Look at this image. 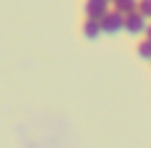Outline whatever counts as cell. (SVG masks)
<instances>
[{
    "mask_svg": "<svg viewBox=\"0 0 151 148\" xmlns=\"http://www.w3.org/2000/svg\"><path fill=\"white\" fill-rule=\"evenodd\" d=\"M108 5H111L108 0H86L83 13H86V18H91V20H101L108 13Z\"/></svg>",
    "mask_w": 151,
    "mask_h": 148,
    "instance_id": "3",
    "label": "cell"
},
{
    "mask_svg": "<svg viewBox=\"0 0 151 148\" xmlns=\"http://www.w3.org/2000/svg\"><path fill=\"white\" fill-rule=\"evenodd\" d=\"M113 10H119L121 15L136 13L139 10V0H113Z\"/></svg>",
    "mask_w": 151,
    "mask_h": 148,
    "instance_id": "5",
    "label": "cell"
},
{
    "mask_svg": "<svg viewBox=\"0 0 151 148\" xmlns=\"http://www.w3.org/2000/svg\"><path fill=\"white\" fill-rule=\"evenodd\" d=\"M108 3H113V0H108Z\"/></svg>",
    "mask_w": 151,
    "mask_h": 148,
    "instance_id": "9",
    "label": "cell"
},
{
    "mask_svg": "<svg viewBox=\"0 0 151 148\" xmlns=\"http://www.w3.org/2000/svg\"><path fill=\"white\" fill-rule=\"evenodd\" d=\"M136 53H139V58L151 60V40H141L139 48H136Z\"/></svg>",
    "mask_w": 151,
    "mask_h": 148,
    "instance_id": "6",
    "label": "cell"
},
{
    "mask_svg": "<svg viewBox=\"0 0 151 148\" xmlns=\"http://www.w3.org/2000/svg\"><path fill=\"white\" fill-rule=\"evenodd\" d=\"M139 13L146 20H151V0H139Z\"/></svg>",
    "mask_w": 151,
    "mask_h": 148,
    "instance_id": "7",
    "label": "cell"
},
{
    "mask_svg": "<svg viewBox=\"0 0 151 148\" xmlns=\"http://www.w3.org/2000/svg\"><path fill=\"white\" fill-rule=\"evenodd\" d=\"M101 30L106 35H116V33L124 30V15L119 10H108L106 15L101 18Z\"/></svg>",
    "mask_w": 151,
    "mask_h": 148,
    "instance_id": "1",
    "label": "cell"
},
{
    "mask_svg": "<svg viewBox=\"0 0 151 148\" xmlns=\"http://www.w3.org/2000/svg\"><path fill=\"white\" fill-rule=\"evenodd\" d=\"M146 18L141 15L139 10L136 13H129V15H124V30L131 33V35H141V33H146Z\"/></svg>",
    "mask_w": 151,
    "mask_h": 148,
    "instance_id": "2",
    "label": "cell"
},
{
    "mask_svg": "<svg viewBox=\"0 0 151 148\" xmlns=\"http://www.w3.org/2000/svg\"><path fill=\"white\" fill-rule=\"evenodd\" d=\"M146 40H151V25H146Z\"/></svg>",
    "mask_w": 151,
    "mask_h": 148,
    "instance_id": "8",
    "label": "cell"
},
{
    "mask_svg": "<svg viewBox=\"0 0 151 148\" xmlns=\"http://www.w3.org/2000/svg\"><path fill=\"white\" fill-rule=\"evenodd\" d=\"M83 35H86V40H98V38L103 35L101 20H91V18H86V23H83Z\"/></svg>",
    "mask_w": 151,
    "mask_h": 148,
    "instance_id": "4",
    "label": "cell"
}]
</instances>
